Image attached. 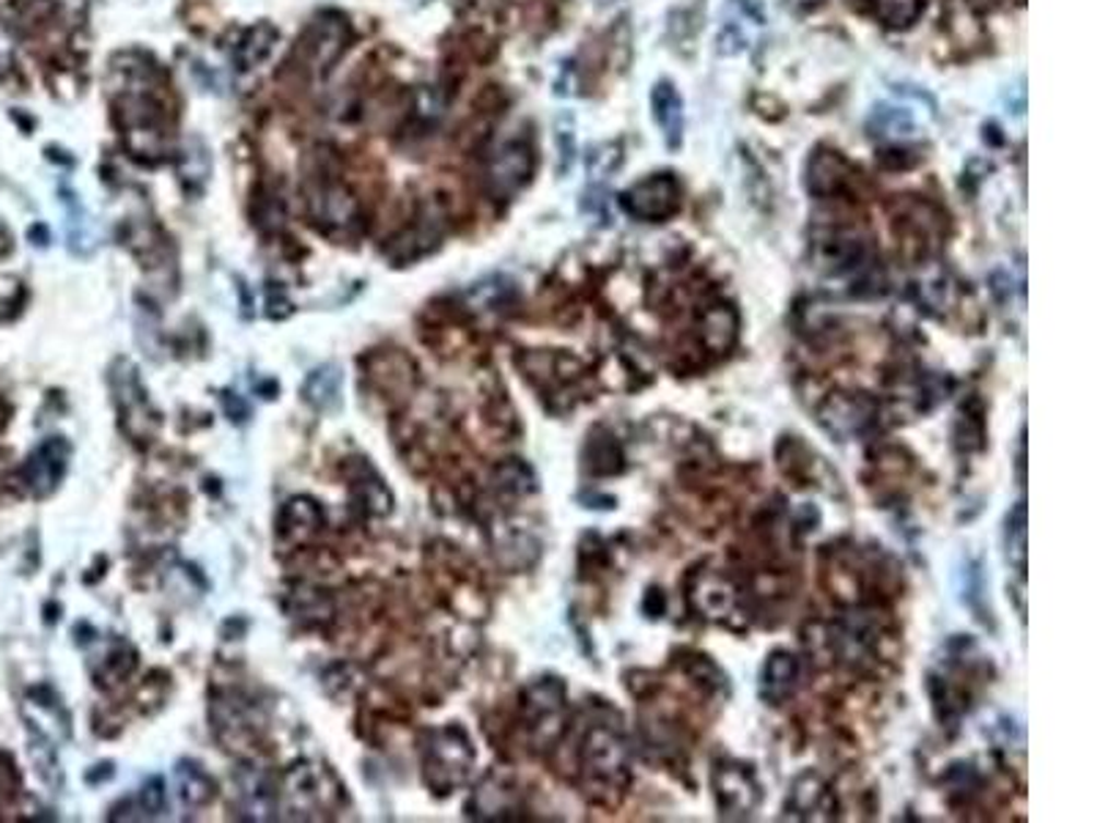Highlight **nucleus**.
Instances as JSON below:
<instances>
[{"mask_svg":"<svg viewBox=\"0 0 1097 823\" xmlns=\"http://www.w3.org/2000/svg\"><path fill=\"white\" fill-rule=\"evenodd\" d=\"M314 67L319 72H330L332 63L338 61L343 50H346V23L343 20H325V23L316 25L314 34Z\"/></svg>","mask_w":1097,"mask_h":823,"instance_id":"9d476101","label":"nucleus"},{"mask_svg":"<svg viewBox=\"0 0 1097 823\" xmlns=\"http://www.w3.org/2000/svg\"><path fill=\"white\" fill-rule=\"evenodd\" d=\"M532 174V154L524 143H505L488 160L486 179L494 196L510 198L527 185Z\"/></svg>","mask_w":1097,"mask_h":823,"instance_id":"7ed1b4c3","label":"nucleus"},{"mask_svg":"<svg viewBox=\"0 0 1097 823\" xmlns=\"http://www.w3.org/2000/svg\"><path fill=\"white\" fill-rule=\"evenodd\" d=\"M585 752H588L590 772L601 774V777H615L623 768V757H626L621 739L612 736L610 730H595L588 739V750Z\"/></svg>","mask_w":1097,"mask_h":823,"instance_id":"1a4fd4ad","label":"nucleus"},{"mask_svg":"<svg viewBox=\"0 0 1097 823\" xmlns=\"http://www.w3.org/2000/svg\"><path fill=\"white\" fill-rule=\"evenodd\" d=\"M67 459H69V448L61 437L47 439V443L42 445V448L36 450L34 456H31L28 465H25V470H23V475H25V483H28V489L36 494V497H45V494H50L52 489L58 486L63 470H67Z\"/></svg>","mask_w":1097,"mask_h":823,"instance_id":"39448f33","label":"nucleus"},{"mask_svg":"<svg viewBox=\"0 0 1097 823\" xmlns=\"http://www.w3.org/2000/svg\"><path fill=\"white\" fill-rule=\"evenodd\" d=\"M274 42H278V31H274L272 25H258V28H252L250 34L241 39L239 50H236V61H239V67L250 69L256 67V63H261L263 58L272 52Z\"/></svg>","mask_w":1097,"mask_h":823,"instance_id":"4468645a","label":"nucleus"},{"mask_svg":"<svg viewBox=\"0 0 1097 823\" xmlns=\"http://www.w3.org/2000/svg\"><path fill=\"white\" fill-rule=\"evenodd\" d=\"M310 212L316 220H325L330 225H352L357 217V201L352 192L343 190L335 181H319L308 198Z\"/></svg>","mask_w":1097,"mask_h":823,"instance_id":"423d86ee","label":"nucleus"},{"mask_svg":"<svg viewBox=\"0 0 1097 823\" xmlns=\"http://www.w3.org/2000/svg\"><path fill=\"white\" fill-rule=\"evenodd\" d=\"M717 796L722 810L750 815L752 807L757 804V785L741 766H722L717 772Z\"/></svg>","mask_w":1097,"mask_h":823,"instance_id":"0eeeda50","label":"nucleus"},{"mask_svg":"<svg viewBox=\"0 0 1097 823\" xmlns=\"http://www.w3.org/2000/svg\"><path fill=\"white\" fill-rule=\"evenodd\" d=\"M9 63H12V45H9L7 31L0 28V72H7Z\"/></svg>","mask_w":1097,"mask_h":823,"instance_id":"4be33fe9","label":"nucleus"},{"mask_svg":"<svg viewBox=\"0 0 1097 823\" xmlns=\"http://www.w3.org/2000/svg\"><path fill=\"white\" fill-rule=\"evenodd\" d=\"M653 118L661 127V134H664V143L670 149H677L683 141V99L677 96L675 85L661 80V83L653 85Z\"/></svg>","mask_w":1097,"mask_h":823,"instance_id":"6e6552de","label":"nucleus"},{"mask_svg":"<svg viewBox=\"0 0 1097 823\" xmlns=\"http://www.w3.org/2000/svg\"><path fill=\"white\" fill-rule=\"evenodd\" d=\"M338 385H341V379H338L335 368L316 371V374L308 379V385H305V398H308L310 403H316V407L325 409L330 407V403H335Z\"/></svg>","mask_w":1097,"mask_h":823,"instance_id":"a211bd4d","label":"nucleus"},{"mask_svg":"<svg viewBox=\"0 0 1097 823\" xmlns=\"http://www.w3.org/2000/svg\"><path fill=\"white\" fill-rule=\"evenodd\" d=\"M623 209L645 223H659L681 209V185L672 174H653L623 192Z\"/></svg>","mask_w":1097,"mask_h":823,"instance_id":"f257e3e1","label":"nucleus"},{"mask_svg":"<svg viewBox=\"0 0 1097 823\" xmlns=\"http://www.w3.org/2000/svg\"><path fill=\"white\" fill-rule=\"evenodd\" d=\"M1007 555L1010 561L1024 568L1026 563V508L1018 505L1015 514L1007 519Z\"/></svg>","mask_w":1097,"mask_h":823,"instance_id":"6ab92c4d","label":"nucleus"},{"mask_svg":"<svg viewBox=\"0 0 1097 823\" xmlns=\"http://www.w3.org/2000/svg\"><path fill=\"white\" fill-rule=\"evenodd\" d=\"M617 163H621V146L617 143H601V146H595L590 152L588 174L593 179H604V176H610L617 168Z\"/></svg>","mask_w":1097,"mask_h":823,"instance_id":"aec40b11","label":"nucleus"},{"mask_svg":"<svg viewBox=\"0 0 1097 823\" xmlns=\"http://www.w3.org/2000/svg\"><path fill=\"white\" fill-rule=\"evenodd\" d=\"M703 327H706V341L713 349H724L735 338V314L730 308H713L706 314Z\"/></svg>","mask_w":1097,"mask_h":823,"instance_id":"f3484780","label":"nucleus"},{"mask_svg":"<svg viewBox=\"0 0 1097 823\" xmlns=\"http://www.w3.org/2000/svg\"><path fill=\"white\" fill-rule=\"evenodd\" d=\"M875 12L889 28H908L922 14V0H875Z\"/></svg>","mask_w":1097,"mask_h":823,"instance_id":"2eb2a0df","label":"nucleus"},{"mask_svg":"<svg viewBox=\"0 0 1097 823\" xmlns=\"http://www.w3.org/2000/svg\"><path fill=\"white\" fill-rule=\"evenodd\" d=\"M179 788H181L179 790L181 801L190 807L203 804V801L212 799L214 793V785L209 783L207 774H203L198 766H187V763L179 768Z\"/></svg>","mask_w":1097,"mask_h":823,"instance_id":"dca6fc26","label":"nucleus"},{"mask_svg":"<svg viewBox=\"0 0 1097 823\" xmlns=\"http://www.w3.org/2000/svg\"><path fill=\"white\" fill-rule=\"evenodd\" d=\"M848 181V165L840 154L821 152L810 163V190L817 196H831Z\"/></svg>","mask_w":1097,"mask_h":823,"instance_id":"f8f14e48","label":"nucleus"},{"mask_svg":"<svg viewBox=\"0 0 1097 823\" xmlns=\"http://www.w3.org/2000/svg\"><path fill=\"white\" fill-rule=\"evenodd\" d=\"M821 423L826 432L837 434V437H853L862 434L864 428L873 423L875 403L864 396H848V392H837L829 396L821 407Z\"/></svg>","mask_w":1097,"mask_h":823,"instance_id":"20e7f679","label":"nucleus"},{"mask_svg":"<svg viewBox=\"0 0 1097 823\" xmlns=\"http://www.w3.org/2000/svg\"><path fill=\"white\" fill-rule=\"evenodd\" d=\"M557 146H561L563 160H566V163H563V171H566L568 163L574 160V124L568 121V118L557 124Z\"/></svg>","mask_w":1097,"mask_h":823,"instance_id":"412c9836","label":"nucleus"},{"mask_svg":"<svg viewBox=\"0 0 1097 823\" xmlns=\"http://www.w3.org/2000/svg\"><path fill=\"white\" fill-rule=\"evenodd\" d=\"M868 129L875 138H906V134L913 132V116L906 107L881 105L870 116Z\"/></svg>","mask_w":1097,"mask_h":823,"instance_id":"ddd939ff","label":"nucleus"},{"mask_svg":"<svg viewBox=\"0 0 1097 823\" xmlns=\"http://www.w3.org/2000/svg\"><path fill=\"white\" fill-rule=\"evenodd\" d=\"M795 678H799V661L793 654L777 650L763 667V692L771 701H785L793 692Z\"/></svg>","mask_w":1097,"mask_h":823,"instance_id":"9b49d317","label":"nucleus"},{"mask_svg":"<svg viewBox=\"0 0 1097 823\" xmlns=\"http://www.w3.org/2000/svg\"><path fill=\"white\" fill-rule=\"evenodd\" d=\"M472 763V750L467 739L456 730H443L434 736V744L428 746V779L437 788H453L467 777Z\"/></svg>","mask_w":1097,"mask_h":823,"instance_id":"f03ea898","label":"nucleus"}]
</instances>
